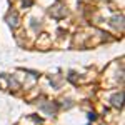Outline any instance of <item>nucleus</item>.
<instances>
[{
  "instance_id": "nucleus-4",
  "label": "nucleus",
  "mask_w": 125,
  "mask_h": 125,
  "mask_svg": "<svg viewBox=\"0 0 125 125\" xmlns=\"http://www.w3.org/2000/svg\"><path fill=\"white\" fill-rule=\"evenodd\" d=\"M40 108H42L43 112H47L48 115H53V114L57 112V105H55V104H52V102H48L47 105H40Z\"/></svg>"
},
{
  "instance_id": "nucleus-1",
  "label": "nucleus",
  "mask_w": 125,
  "mask_h": 125,
  "mask_svg": "<svg viewBox=\"0 0 125 125\" xmlns=\"http://www.w3.org/2000/svg\"><path fill=\"white\" fill-rule=\"evenodd\" d=\"M48 13L53 17V19H63L65 15H67V7H65V3L63 2H60V0H57L52 7H50V10H48Z\"/></svg>"
},
{
  "instance_id": "nucleus-3",
  "label": "nucleus",
  "mask_w": 125,
  "mask_h": 125,
  "mask_svg": "<svg viewBox=\"0 0 125 125\" xmlns=\"http://www.w3.org/2000/svg\"><path fill=\"white\" fill-rule=\"evenodd\" d=\"M110 25L112 27H115V29H124V17L122 15H115V17H112L110 19Z\"/></svg>"
},
{
  "instance_id": "nucleus-5",
  "label": "nucleus",
  "mask_w": 125,
  "mask_h": 125,
  "mask_svg": "<svg viewBox=\"0 0 125 125\" xmlns=\"http://www.w3.org/2000/svg\"><path fill=\"white\" fill-rule=\"evenodd\" d=\"M122 98H124V92H118L110 98V102H112L114 107H122Z\"/></svg>"
},
{
  "instance_id": "nucleus-2",
  "label": "nucleus",
  "mask_w": 125,
  "mask_h": 125,
  "mask_svg": "<svg viewBox=\"0 0 125 125\" xmlns=\"http://www.w3.org/2000/svg\"><path fill=\"white\" fill-rule=\"evenodd\" d=\"M7 22H9V25L12 27V29H17L20 25L19 22V15H17V12H10L9 15H7Z\"/></svg>"
}]
</instances>
